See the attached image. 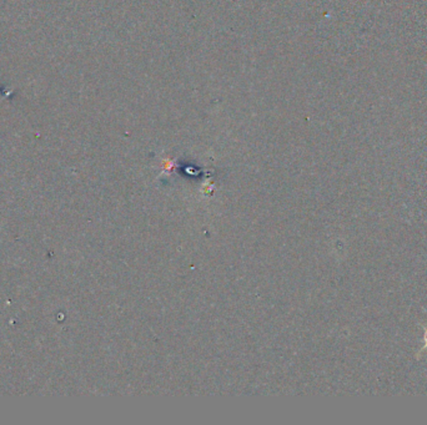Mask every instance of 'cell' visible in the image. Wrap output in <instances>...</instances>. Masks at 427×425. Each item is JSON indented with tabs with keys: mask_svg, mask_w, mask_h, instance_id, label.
Listing matches in <instances>:
<instances>
[{
	"mask_svg": "<svg viewBox=\"0 0 427 425\" xmlns=\"http://www.w3.org/2000/svg\"><path fill=\"white\" fill-rule=\"evenodd\" d=\"M425 341H426V347H427V332H426V334H425Z\"/></svg>",
	"mask_w": 427,
	"mask_h": 425,
	"instance_id": "obj_1",
	"label": "cell"
}]
</instances>
